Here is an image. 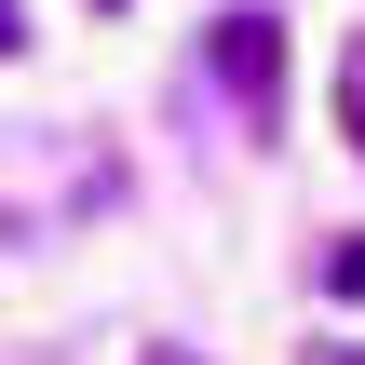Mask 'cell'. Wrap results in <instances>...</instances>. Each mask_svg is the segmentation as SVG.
Masks as SVG:
<instances>
[{"instance_id":"cell-1","label":"cell","mask_w":365,"mask_h":365,"mask_svg":"<svg viewBox=\"0 0 365 365\" xmlns=\"http://www.w3.org/2000/svg\"><path fill=\"white\" fill-rule=\"evenodd\" d=\"M203 68L271 122V108H284V14H257V0H244V14H217V27H203Z\"/></svg>"},{"instance_id":"cell-2","label":"cell","mask_w":365,"mask_h":365,"mask_svg":"<svg viewBox=\"0 0 365 365\" xmlns=\"http://www.w3.org/2000/svg\"><path fill=\"white\" fill-rule=\"evenodd\" d=\"M339 135H352V163H365V27L339 41Z\"/></svg>"},{"instance_id":"cell-3","label":"cell","mask_w":365,"mask_h":365,"mask_svg":"<svg viewBox=\"0 0 365 365\" xmlns=\"http://www.w3.org/2000/svg\"><path fill=\"white\" fill-rule=\"evenodd\" d=\"M325 298H365V244H325Z\"/></svg>"},{"instance_id":"cell-4","label":"cell","mask_w":365,"mask_h":365,"mask_svg":"<svg viewBox=\"0 0 365 365\" xmlns=\"http://www.w3.org/2000/svg\"><path fill=\"white\" fill-rule=\"evenodd\" d=\"M14 54H27V14H14V0H0V68H14Z\"/></svg>"},{"instance_id":"cell-5","label":"cell","mask_w":365,"mask_h":365,"mask_svg":"<svg viewBox=\"0 0 365 365\" xmlns=\"http://www.w3.org/2000/svg\"><path fill=\"white\" fill-rule=\"evenodd\" d=\"M312 365H365V352H312Z\"/></svg>"},{"instance_id":"cell-6","label":"cell","mask_w":365,"mask_h":365,"mask_svg":"<svg viewBox=\"0 0 365 365\" xmlns=\"http://www.w3.org/2000/svg\"><path fill=\"white\" fill-rule=\"evenodd\" d=\"M81 14H122V0H81Z\"/></svg>"},{"instance_id":"cell-7","label":"cell","mask_w":365,"mask_h":365,"mask_svg":"<svg viewBox=\"0 0 365 365\" xmlns=\"http://www.w3.org/2000/svg\"><path fill=\"white\" fill-rule=\"evenodd\" d=\"M149 365H190V352H149Z\"/></svg>"}]
</instances>
